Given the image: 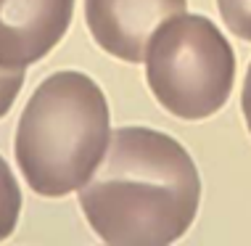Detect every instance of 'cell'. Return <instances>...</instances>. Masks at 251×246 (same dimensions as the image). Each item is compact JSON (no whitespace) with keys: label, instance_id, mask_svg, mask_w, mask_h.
<instances>
[{"label":"cell","instance_id":"obj_5","mask_svg":"<svg viewBox=\"0 0 251 246\" xmlns=\"http://www.w3.org/2000/svg\"><path fill=\"white\" fill-rule=\"evenodd\" d=\"M74 0H0V66H29L61 43Z\"/></svg>","mask_w":251,"mask_h":246},{"label":"cell","instance_id":"obj_7","mask_svg":"<svg viewBox=\"0 0 251 246\" xmlns=\"http://www.w3.org/2000/svg\"><path fill=\"white\" fill-rule=\"evenodd\" d=\"M222 22L235 37L251 43V0H217Z\"/></svg>","mask_w":251,"mask_h":246},{"label":"cell","instance_id":"obj_2","mask_svg":"<svg viewBox=\"0 0 251 246\" xmlns=\"http://www.w3.org/2000/svg\"><path fill=\"white\" fill-rule=\"evenodd\" d=\"M111 130L103 90L87 74L56 72L26 101L13 138L19 169L45 199L79 191L103 159Z\"/></svg>","mask_w":251,"mask_h":246},{"label":"cell","instance_id":"obj_8","mask_svg":"<svg viewBox=\"0 0 251 246\" xmlns=\"http://www.w3.org/2000/svg\"><path fill=\"white\" fill-rule=\"evenodd\" d=\"M24 85V66H0V119L11 111Z\"/></svg>","mask_w":251,"mask_h":246},{"label":"cell","instance_id":"obj_3","mask_svg":"<svg viewBox=\"0 0 251 246\" xmlns=\"http://www.w3.org/2000/svg\"><path fill=\"white\" fill-rule=\"evenodd\" d=\"M143 61L153 98L172 117L206 119L227 104L235 53L206 16L180 13L161 24Z\"/></svg>","mask_w":251,"mask_h":246},{"label":"cell","instance_id":"obj_6","mask_svg":"<svg viewBox=\"0 0 251 246\" xmlns=\"http://www.w3.org/2000/svg\"><path fill=\"white\" fill-rule=\"evenodd\" d=\"M19 215H22V191L11 167L0 156V241H5L13 233Z\"/></svg>","mask_w":251,"mask_h":246},{"label":"cell","instance_id":"obj_9","mask_svg":"<svg viewBox=\"0 0 251 246\" xmlns=\"http://www.w3.org/2000/svg\"><path fill=\"white\" fill-rule=\"evenodd\" d=\"M241 109H243V119H246V127L251 133V64L246 72V80H243V93H241Z\"/></svg>","mask_w":251,"mask_h":246},{"label":"cell","instance_id":"obj_1","mask_svg":"<svg viewBox=\"0 0 251 246\" xmlns=\"http://www.w3.org/2000/svg\"><path fill=\"white\" fill-rule=\"evenodd\" d=\"M201 177L175 138L148 127L111 133L103 159L79 188L87 225L111 246H167L196 220Z\"/></svg>","mask_w":251,"mask_h":246},{"label":"cell","instance_id":"obj_4","mask_svg":"<svg viewBox=\"0 0 251 246\" xmlns=\"http://www.w3.org/2000/svg\"><path fill=\"white\" fill-rule=\"evenodd\" d=\"M185 13V0H85L93 40L114 58L140 64L153 32Z\"/></svg>","mask_w":251,"mask_h":246}]
</instances>
